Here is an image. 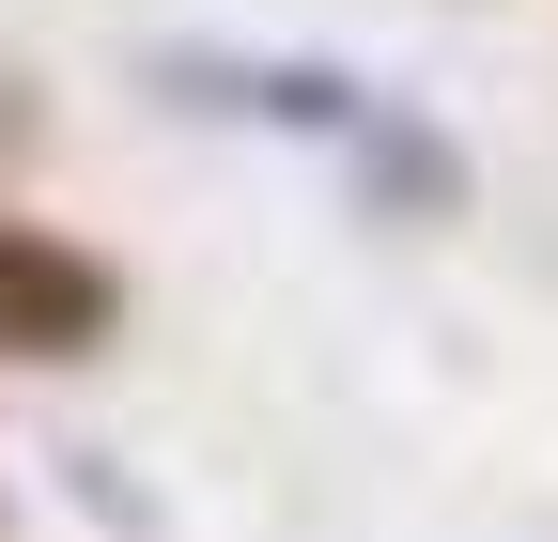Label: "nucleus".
I'll return each mask as SVG.
<instances>
[{"label":"nucleus","mask_w":558,"mask_h":542,"mask_svg":"<svg viewBox=\"0 0 558 542\" xmlns=\"http://www.w3.org/2000/svg\"><path fill=\"white\" fill-rule=\"evenodd\" d=\"M124 325V280L78 248V233H32V218H0V357H94Z\"/></svg>","instance_id":"f257e3e1"}]
</instances>
